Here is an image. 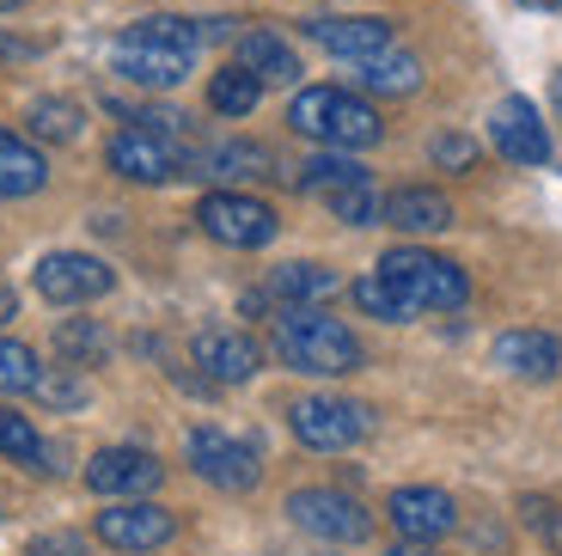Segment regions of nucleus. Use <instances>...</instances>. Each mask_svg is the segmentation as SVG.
Listing matches in <instances>:
<instances>
[{
  "instance_id": "nucleus-1",
  "label": "nucleus",
  "mask_w": 562,
  "mask_h": 556,
  "mask_svg": "<svg viewBox=\"0 0 562 556\" xmlns=\"http://www.w3.org/2000/svg\"><path fill=\"white\" fill-rule=\"evenodd\" d=\"M196 49H202L196 19L147 13V19H135V25L111 43V68L123 74L128 86H140V92H171V86L190 80Z\"/></svg>"
},
{
  "instance_id": "nucleus-2",
  "label": "nucleus",
  "mask_w": 562,
  "mask_h": 556,
  "mask_svg": "<svg viewBox=\"0 0 562 556\" xmlns=\"http://www.w3.org/2000/svg\"><path fill=\"white\" fill-rule=\"evenodd\" d=\"M269 348H276L281 367H294L306 379H342V374H361V362H367L361 336L318 307H281Z\"/></svg>"
},
{
  "instance_id": "nucleus-3",
  "label": "nucleus",
  "mask_w": 562,
  "mask_h": 556,
  "mask_svg": "<svg viewBox=\"0 0 562 556\" xmlns=\"http://www.w3.org/2000/svg\"><path fill=\"white\" fill-rule=\"evenodd\" d=\"M288 123H294V135L318 141V147H342V154H361V147H380L385 141L380 111L361 92H342V86H306V92H294Z\"/></svg>"
},
{
  "instance_id": "nucleus-4",
  "label": "nucleus",
  "mask_w": 562,
  "mask_h": 556,
  "mask_svg": "<svg viewBox=\"0 0 562 556\" xmlns=\"http://www.w3.org/2000/svg\"><path fill=\"white\" fill-rule=\"evenodd\" d=\"M380 276L392 281L416 312H459L464 300H471V276H464L452 257L422 251V245H392L380 257Z\"/></svg>"
},
{
  "instance_id": "nucleus-5",
  "label": "nucleus",
  "mask_w": 562,
  "mask_h": 556,
  "mask_svg": "<svg viewBox=\"0 0 562 556\" xmlns=\"http://www.w3.org/2000/svg\"><path fill=\"white\" fill-rule=\"evenodd\" d=\"M288 429H294L300 446L312 453H349L373 434V410L361 398H337V391H312V398H294L288 410Z\"/></svg>"
},
{
  "instance_id": "nucleus-6",
  "label": "nucleus",
  "mask_w": 562,
  "mask_h": 556,
  "mask_svg": "<svg viewBox=\"0 0 562 556\" xmlns=\"http://www.w3.org/2000/svg\"><path fill=\"white\" fill-rule=\"evenodd\" d=\"M183 459H190V471H196L202 483L226 489V496H245V489H257V477H263L257 446L239 441V434H226V429H190L183 434Z\"/></svg>"
},
{
  "instance_id": "nucleus-7",
  "label": "nucleus",
  "mask_w": 562,
  "mask_h": 556,
  "mask_svg": "<svg viewBox=\"0 0 562 556\" xmlns=\"http://www.w3.org/2000/svg\"><path fill=\"white\" fill-rule=\"evenodd\" d=\"M196 226L214 245H233V251H263L281 233L276 209L257 202V196H245V190H209L196 202Z\"/></svg>"
},
{
  "instance_id": "nucleus-8",
  "label": "nucleus",
  "mask_w": 562,
  "mask_h": 556,
  "mask_svg": "<svg viewBox=\"0 0 562 556\" xmlns=\"http://www.w3.org/2000/svg\"><path fill=\"white\" fill-rule=\"evenodd\" d=\"M31 288L49 307H86V300H104L116 288V269L104 257H92V251H49L31 269Z\"/></svg>"
},
{
  "instance_id": "nucleus-9",
  "label": "nucleus",
  "mask_w": 562,
  "mask_h": 556,
  "mask_svg": "<svg viewBox=\"0 0 562 556\" xmlns=\"http://www.w3.org/2000/svg\"><path fill=\"white\" fill-rule=\"evenodd\" d=\"M288 520L324 544H367L373 538V514L355 496H342V489H294L288 496Z\"/></svg>"
},
{
  "instance_id": "nucleus-10",
  "label": "nucleus",
  "mask_w": 562,
  "mask_h": 556,
  "mask_svg": "<svg viewBox=\"0 0 562 556\" xmlns=\"http://www.w3.org/2000/svg\"><path fill=\"white\" fill-rule=\"evenodd\" d=\"M171 538H178V514L159 508V501H147V496L111 501L99 514V544H111V551L147 556V551H166Z\"/></svg>"
},
{
  "instance_id": "nucleus-11",
  "label": "nucleus",
  "mask_w": 562,
  "mask_h": 556,
  "mask_svg": "<svg viewBox=\"0 0 562 556\" xmlns=\"http://www.w3.org/2000/svg\"><path fill=\"white\" fill-rule=\"evenodd\" d=\"M116 178L128 184H171V178H190V154H183L171 135H154V129H123V135L104 147Z\"/></svg>"
},
{
  "instance_id": "nucleus-12",
  "label": "nucleus",
  "mask_w": 562,
  "mask_h": 556,
  "mask_svg": "<svg viewBox=\"0 0 562 556\" xmlns=\"http://www.w3.org/2000/svg\"><path fill=\"white\" fill-rule=\"evenodd\" d=\"M166 483V465L140 446H104L86 459V489L92 496H111V501H128V496H154Z\"/></svg>"
},
{
  "instance_id": "nucleus-13",
  "label": "nucleus",
  "mask_w": 562,
  "mask_h": 556,
  "mask_svg": "<svg viewBox=\"0 0 562 556\" xmlns=\"http://www.w3.org/2000/svg\"><path fill=\"white\" fill-rule=\"evenodd\" d=\"M490 141H495V154L514 159V166H550V129L538 123V104L532 98H502L490 116Z\"/></svg>"
},
{
  "instance_id": "nucleus-14",
  "label": "nucleus",
  "mask_w": 562,
  "mask_h": 556,
  "mask_svg": "<svg viewBox=\"0 0 562 556\" xmlns=\"http://www.w3.org/2000/svg\"><path fill=\"white\" fill-rule=\"evenodd\" d=\"M385 514H392L397 538H416V544H435V538H447V532L459 526V508H452V496H447V489H428V483L392 489Z\"/></svg>"
},
{
  "instance_id": "nucleus-15",
  "label": "nucleus",
  "mask_w": 562,
  "mask_h": 556,
  "mask_svg": "<svg viewBox=\"0 0 562 556\" xmlns=\"http://www.w3.org/2000/svg\"><path fill=\"white\" fill-rule=\"evenodd\" d=\"M190 362H196L202 379H214V386H245V379L263 367V348H257L245 331H196Z\"/></svg>"
},
{
  "instance_id": "nucleus-16",
  "label": "nucleus",
  "mask_w": 562,
  "mask_h": 556,
  "mask_svg": "<svg viewBox=\"0 0 562 556\" xmlns=\"http://www.w3.org/2000/svg\"><path fill=\"white\" fill-rule=\"evenodd\" d=\"M300 31L337 62H367L380 49H392V19H367V13L361 19H306Z\"/></svg>"
},
{
  "instance_id": "nucleus-17",
  "label": "nucleus",
  "mask_w": 562,
  "mask_h": 556,
  "mask_svg": "<svg viewBox=\"0 0 562 556\" xmlns=\"http://www.w3.org/2000/svg\"><path fill=\"white\" fill-rule=\"evenodd\" d=\"M380 221L409 238H428V233H447L452 226V202L440 190H428V184H404V190L380 196Z\"/></svg>"
},
{
  "instance_id": "nucleus-18",
  "label": "nucleus",
  "mask_w": 562,
  "mask_h": 556,
  "mask_svg": "<svg viewBox=\"0 0 562 556\" xmlns=\"http://www.w3.org/2000/svg\"><path fill=\"white\" fill-rule=\"evenodd\" d=\"M495 367L502 374H514V379H557L562 374V343L550 331H502L495 336Z\"/></svg>"
},
{
  "instance_id": "nucleus-19",
  "label": "nucleus",
  "mask_w": 562,
  "mask_h": 556,
  "mask_svg": "<svg viewBox=\"0 0 562 556\" xmlns=\"http://www.w3.org/2000/svg\"><path fill=\"white\" fill-rule=\"evenodd\" d=\"M233 49H239V68H251L263 86H294L300 74H306V68H300V56H294V43L281 37V31H269V25L245 31Z\"/></svg>"
},
{
  "instance_id": "nucleus-20",
  "label": "nucleus",
  "mask_w": 562,
  "mask_h": 556,
  "mask_svg": "<svg viewBox=\"0 0 562 556\" xmlns=\"http://www.w3.org/2000/svg\"><path fill=\"white\" fill-rule=\"evenodd\" d=\"M269 147L263 141H214L202 154H190V178H269Z\"/></svg>"
},
{
  "instance_id": "nucleus-21",
  "label": "nucleus",
  "mask_w": 562,
  "mask_h": 556,
  "mask_svg": "<svg viewBox=\"0 0 562 556\" xmlns=\"http://www.w3.org/2000/svg\"><path fill=\"white\" fill-rule=\"evenodd\" d=\"M355 80H361V92H373V98H409V92H422V62L392 43V49H380V56L355 62Z\"/></svg>"
},
{
  "instance_id": "nucleus-22",
  "label": "nucleus",
  "mask_w": 562,
  "mask_h": 556,
  "mask_svg": "<svg viewBox=\"0 0 562 556\" xmlns=\"http://www.w3.org/2000/svg\"><path fill=\"white\" fill-rule=\"evenodd\" d=\"M43 184H49V159H43L31 141H19V135L0 129V196L19 202V196H37Z\"/></svg>"
},
{
  "instance_id": "nucleus-23",
  "label": "nucleus",
  "mask_w": 562,
  "mask_h": 556,
  "mask_svg": "<svg viewBox=\"0 0 562 556\" xmlns=\"http://www.w3.org/2000/svg\"><path fill=\"white\" fill-rule=\"evenodd\" d=\"M337 288H342L337 269H324V264H281L269 276V300H281V307H318Z\"/></svg>"
},
{
  "instance_id": "nucleus-24",
  "label": "nucleus",
  "mask_w": 562,
  "mask_h": 556,
  "mask_svg": "<svg viewBox=\"0 0 562 556\" xmlns=\"http://www.w3.org/2000/svg\"><path fill=\"white\" fill-rule=\"evenodd\" d=\"M367 178H373V171H367L361 159H349L342 147H324V154H312L306 166H300V190L318 196V202L330 190H349V184H367Z\"/></svg>"
},
{
  "instance_id": "nucleus-25",
  "label": "nucleus",
  "mask_w": 562,
  "mask_h": 556,
  "mask_svg": "<svg viewBox=\"0 0 562 556\" xmlns=\"http://www.w3.org/2000/svg\"><path fill=\"white\" fill-rule=\"evenodd\" d=\"M257 104H263V80H257L251 68H239V62L209 80V111L214 116H251Z\"/></svg>"
},
{
  "instance_id": "nucleus-26",
  "label": "nucleus",
  "mask_w": 562,
  "mask_h": 556,
  "mask_svg": "<svg viewBox=\"0 0 562 556\" xmlns=\"http://www.w3.org/2000/svg\"><path fill=\"white\" fill-rule=\"evenodd\" d=\"M0 459L31 465V471H56V465H49L43 434L31 429V416H19V410H7V403H0Z\"/></svg>"
},
{
  "instance_id": "nucleus-27",
  "label": "nucleus",
  "mask_w": 562,
  "mask_h": 556,
  "mask_svg": "<svg viewBox=\"0 0 562 556\" xmlns=\"http://www.w3.org/2000/svg\"><path fill=\"white\" fill-rule=\"evenodd\" d=\"M56 355L86 374V367H99L104 355H111V336L99 331V319H61L56 324Z\"/></svg>"
},
{
  "instance_id": "nucleus-28",
  "label": "nucleus",
  "mask_w": 562,
  "mask_h": 556,
  "mask_svg": "<svg viewBox=\"0 0 562 556\" xmlns=\"http://www.w3.org/2000/svg\"><path fill=\"white\" fill-rule=\"evenodd\" d=\"M349 293H355V307H361L367 319H380V324H409V319H422V312L409 307V300H404V293H397L392 281L380 276V269H373V276H361Z\"/></svg>"
},
{
  "instance_id": "nucleus-29",
  "label": "nucleus",
  "mask_w": 562,
  "mask_h": 556,
  "mask_svg": "<svg viewBox=\"0 0 562 556\" xmlns=\"http://www.w3.org/2000/svg\"><path fill=\"white\" fill-rule=\"evenodd\" d=\"M25 123H31V135H43V141H80V104L74 98H37L25 111Z\"/></svg>"
},
{
  "instance_id": "nucleus-30",
  "label": "nucleus",
  "mask_w": 562,
  "mask_h": 556,
  "mask_svg": "<svg viewBox=\"0 0 562 556\" xmlns=\"http://www.w3.org/2000/svg\"><path fill=\"white\" fill-rule=\"evenodd\" d=\"M43 367H37V348L13 343V336H0V398H13V391H37Z\"/></svg>"
},
{
  "instance_id": "nucleus-31",
  "label": "nucleus",
  "mask_w": 562,
  "mask_h": 556,
  "mask_svg": "<svg viewBox=\"0 0 562 556\" xmlns=\"http://www.w3.org/2000/svg\"><path fill=\"white\" fill-rule=\"evenodd\" d=\"M324 209L337 214L342 226H373V221H380V190H373V178H367V184H349V190H330V196H324Z\"/></svg>"
},
{
  "instance_id": "nucleus-32",
  "label": "nucleus",
  "mask_w": 562,
  "mask_h": 556,
  "mask_svg": "<svg viewBox=\"0 0 562 556\" xmlns=\"http://www.w3.org/2000/svg\"><path fill=\"white\" fill-rule=\"evenodd\" d=\"M520 526L544 544L550 556H562V501L550 496H520Z\"/></svg>"
},
{
  "instance_id": "nucleus-33",
  "label": "nucleus",
  "mask_w": 562,
  "mask_h": 556,
  "mask_svg": "<svg viewBox=\"0 0 562 556\" xmlns=\"http://www.w3.org/2000/svg\"><path fill=\"white\" fill-rule=\"evenodd\" d=\"M31 398H43L49 410H80L86 398H92V386L80 379V367H49V374L37 379V391Z\"/></svg>"
},
{
  "instance_id": "nucleus-34",
  "label": "nucleus",
  "mask_w": 562,
  "mask_h": 556,
  "mask_svg": "<svg viewBox=\"0 0 562 556\" xmlns=\"http://www.w3.org/2000/svg\"><path fill=\"white\" fill-rule=\"evenodd\" d=\"M428 159H435L440 171H471V166H477V141H471V135H452V129H447V135L428 141Z\"/></svg>"
},
{
  "instance_id": "nucleus-35",
  "label": "nucleus",
  "mask_w": 562,
  "mask_h": 556,
  "mask_svg": "<svg viewBox=\"0 0 562 556\" xmlns=\"http://www.w3.org/2000/svg\"><path fill=\"white\" fill-rule=\"evenodd\" d=\"M25 556H92V544H86L80 532H37V538L25 544Z\"/></svg>"
},
{
  "instance_id": "nucleus-36",
  "label": "nucleus",
  "mask_w": 562,
  "mask_h": 556,
  "mask_svg": "<svg viewBox=\"0 0 562 556\" xmlns=\"http://www.w3.org/2000/svg\"><path fill=\"white\" fill-rule=\"evenodd\" d=\"M43 43L37 37H13V31H0V62H37Z\"/></svg>"
},
{
  "instance_id": "nucleus-37",
  "label": "nucleus",
  "mask_w": 562,
  "mask_h": 556,
  "mask_svg": "<svg viewBox=\"0 0 562 556\" xmlns=\"http://www.w3.org/2000/svg\"><path fill=\"white\" fill-rule=\"evenodd\" d=\"M13 319H19V293L0 281V324H13Z\"/></svg>"
},
{
  "instance_id": "nucleus-38",
  "label": "nucleus",
  "mask_w": 562,
  "mask_h": 556,
  "mask_svg": "<svg viewBox=\"0 0 562 556\" xmlns=\"http://www.w3.org/2000/svg\"><path fill=\"white\" fill-rule=\"evenodd\" d=\"M392 556H428V551H422V544H416V538H404V544H397V551H392Z\"/></svg>"
},
{
  "instance_id": "nucleus-39",
  "label": "nucleus",
  "mask_w": 562,
  "mask_h": 556,
  "mask_svg": "<svg viewBox=\"0 0 562 556\" xmlns=\"http://www.w3.org/2000/svg\"><path fill=\"white\" fill-rule=\"evenodd\" d=\"M520 7H538V13H557L562 0H520Z\"/></svg>"
},
{
  "instance_id": "nucleus-40",
  "label": "nucleus",
  "mask_w": 562,
  "mask_h": 556,
  "mask_svg": "<svg viewBox=\"0 0 562 556\" xmlns=\"http://www.w3.org/2000/svg\"><path fill=\"white\" fill-rule=\"evenodd\" d=\"M550 98H557V116H562V68H557V80H550Z\"/></svg>"
},
{
  "instance_id": "nucleus-41",
  "label": "nucleus",
  "mask_w": 562,
  "mask_h": 556,
  "mask_svg": "<svg viewBox=\"0 0 562 556\" xmlns=\"http://www.w3.org/2000/svg\"><path fill=\"white\" fill-rule=\"evenodd\" d=\"M19 7H25V0H0V13H19Z\"/></svg>"
}]
</instances>
